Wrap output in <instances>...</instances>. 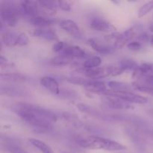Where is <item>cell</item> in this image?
Segmentation results:
<instances>
[{
	"mask_svg": "<svg viewBox=\"0 0 153 153\" xmlns=\"http://www.w3.org/2000/svg\"><path fill=\"white\" fill-rule=\"evenodd\" d=\"M11 110L28 124L34 120H40L50 123L57 120L56 115L52 111L34 105L16 103L11 106Z\"/></svg>",
	"mask_w": 153,
	"mask_h": 153,
	"instance_id": "cell-1",
	"label": "cell"
},
{
	"mask_svg": "<svg viewBox=\"0 0 153 153\" xmlns=\"http://www.w3.org/2000/svg\"><path fill=\"white\" fill-rule=\"evenodd\" d=\"M77 143L82 148L90 149H102L106 151H123L126 146L115 140L98 136H88L77 140Z\"/></svg>",
	"mask_w": 153,
	"mask_h": 153,
	"instance_id": "cell-2",
	"label": "cell"
},
{
	"mask_svg": "<svg viewBox=\"0 0 153 153\" xmlns=\"http://www.w3.org/2000/svg\"><path fill=\"white\" fill-rule=\"evenodd\" d=\"M0 13L1 22L5 26L13 27L16 25L19 12L17 7L13 4L8 2H6L4 4H1Z\"/></svg>",
	"mask_w": 153,
	"mask_h": 153,
	"instance_id": "cell-3",
	"label": "cell"
},
{
	"mask_svg": "<svg viewBox=\"0 0 153 153\" xmlns=\"http://www.w3.org/2000/svg\"><path fill=\"white\" fill-rule=\"evenodd\" d=\"M104 94L108 97H113L119 98L128 103H137V104H145L148 102V99L143 96L134 94L130 91H114L107 90Z\"/></svg>",
	"mask_w": 153,
	"mask_h": 153,
	"instance_id": "cell-4",
	"label": "cell"
},
{
	"mask_svg": "<svg viewBox=\"0 0 153 153\" xmlns=\"http://www.w3.org/2000/svg\"><path fill=\"white\" fill-rule=\"evenodd\" d=\"M90 26L92 29L95 30L97 31L108 33V34L114 33L115 31L117 30L114 25H112L108 21L103 19V18L97 17V16L92 18L91 19Z\"/></svg>",
	"mask_w": 153,
	"mask_h": 153,
	"instance_id": "cell-5",
	"label": "cell"
},
{
	"mask_svg": "<svg viewBox=\"0 0 153 153\" xmlns=\"http://www.w3.org/2000/svg\"><path fill=\"white\" fill-rule=\"evenodd\" d=\"M60 27L64 31L76 38H82V33L77 24L71 19H64L60 22Z\"/></svg>",
	"mask_w": 153,
	"mask_h": 153,
	"instance_id": "cell-6",
	"label": "cell"
},
{
	"mask_svg": "<svg viewBox=\"0 0 153 153\" xmlns=\"http://www.w3.org/2000/svg\"><path fill=\"white\" fill-rule=\"evenodd\" d=\"M105 102L111 108L115 110H129L133 108V106L131 103L127 102L117 97L106 96Z\"/></svg>",
	"mask_w": 153,
	"mask_h": 153,
	"instance_id": "cell-7",
	"label": "cell"
},
{
	"mask_svg": "<svg viewBox=\"0 0 153 153\" xmlns=\"http://www.w3.org/2000/svg\"><path fill=\"white\" fill-rule=\"evenodd\" d=\"M21 7L23 13H25L30 18L39 16L40 5L38 1H23L21 2Z\"/></svg>",
	"mask_w": 153,
	"mask_h": 153,
	"instance_id": "cell-8",
	"label": "cell"
},
{
	"mask_svg": "<svg viewBox=\"0 0 153 153\" xmlns=\"http://www.w3.org/2000/svg\"><path fill=\"white\" fill-rule=\"evenodd\" d=\"M40 85L52 94L58 95L60 94L59 85L56 79L51 76H43L40 80Z\"/></svg>",
	"mask_w": 153,
	"mask_h": 153,
	"instance_id": "cell-9",
	"label": "cell"
},
{
	"mask_svg": "<svg viewBox=\"0 0 153 153\" xmlns=\"http://www.w3.org/2000/svg\"><path fill=\"white\" fill-rule=\"evenodd\" d=\"M33 34L35 37L43 39L48 41H55L58 39V36L54 30L49 28H37L33 31Z\"/></svg>",
	"mask_w": 153,
	"mask_h": 153,
	"instance_id": "cell-10",
	"label": "cell"
},
{
	"mask_svg": "<svg viewBox=\"0 0 153 153\" xmlns=\"http://www.w3.org/2000/svg\"><path fill=\"white\" fill-rule=\"evenodd\" d=\"M88 42L92 49L100 53L109 54L114 51L115 47L113 45L105 44V43H102L101 41H99L96 39H90Z\"/></svg>",
	"mask_w": 153,
	"mask_h": 153,
	"instance_id": "cell-11",
	"label": "cell"
},
{
	"mask_svg": "<svg viewBox=\"0 0 153 153\" xmlns=\"http://www.w3.org/2000/svg\"><path fill=\"white\" fill-rule=\"evenodd\" d=\"M60 55H65L73 59V58H83L85 56V52L80 46L67 45Z\"/></svg>",
	"mask_w": 153,
	"mask_h": 153,
	"instance_id": "cell-12",
	"label": "cell"
},
{
	"mask_svg": "<svg viewBox=\"0 0 153 153\" xmlns=\"http://www.w3.org/2000/svg\"><path fill=\"white\" fill-rule=\"evenodd\" d=\"M19 37L20 34L13 31H4L2 34V41L7 46L12 47L19 44Z\"/></svg>",
	"mask_w": 153,
	"mask_h": 153,
	"instance_id": "cell-13",
	"label": "cell"
},
{
	"mask_svg": "<svg viewBox=\"0 0 153 153\" xmlns=\"http://www.w3.org/2000/svg\"><path fill=\"white\" fill-rule=\"evenodd\" d=\"M1 94L2 95H7L10 97H24L28 95V92L22 88H16L14 86H2L1 88Z\"/></svg>",
	"mask_w": 153,
	"mask_h": 153,
	"instance_id": "cell-14",
	"label": "cell"
},
{
	"mask_svg": "<svg viewBox=\"0 0 153 153\" xmlns=\"http://www.w3.org/2000/svg\"><path fill=\"white\" fill-rule=\"evenodd\" d=\"M153 75V64L151 63H144L134 72V76L137 78H144Z\"/></svg>",
	"mask_w": 153,
	"mask_h": 153,
	"instance_id": "cell-15",
	"label": "cell"
},
{
	"mask_svg": "<svg viewBox=\"0 0 153 153\" xmlns=\"http://www.w3.org/2000/svg\"><path fill=\"white\" fill-rule=\"evenodd\" d=\"M29 22L33 25L38 27V28H48L54 23V21L50 18H48L46 16H42L40 15L30 18Z\"/></svg>",
	"mask_w": 153,
	"mask_h": 153,
	"instance_id": "cell-16",
	"label": "cell"
},
{
	"mask_svg": "<svg viewBox=\"0 0 153 153\" xmlns=\"http://www.w3.org/2000/svg\"><path fill=\"white\" fill-rule=\"evenodd\" d=\"M87 91L92 93H103L104 94L107 91V86L104 82L99 81L91 80L85 86Z\"/></svg>",
	"mask_w": 153,
	"mask_h": 153,
	"instance_id": "cell-17",
	"label": "cell"
},
{
	"mask_svg": "<svg viewBox=\"0 0 153 153\" xmlns=\"http://www.w3.org/2000/svg\"><path fill=\"white\" fill-rule=\"evenodd\" d=\"M118 67L120 68L123 72L128 71V70H133L134 72L138 68L139 65L134 60L126 58V59H123L120 61Z\"/></svg>",
	"mask_w": 153,
	"mask_h": 153,
	"instance_id": "cell-18",
	"label": "cell"
},
{
	"mask_svg": "<svg viewBox=\"0 0 153 153\" xmlns=\"http://www.w3.org/2000/svg\"><path fill=\"white\" fill-rule=\"evenodd\" d=\"M28 141L42 153H54L52 148L42 140L35 138H30L28 139Z\"/></svg>",
	"mask_w": 153,
	"mask_h": 153,
	"instance_id": "cell-19",
	"label": "cell"
},
{
	"mask_svg": "<svg viewBox=\"0 0 153 153\" xmlns=\"http://www.w3.org/2000/svg\"><path fill=\"white\" fill-rule=\"evenodd\" d=\"M108 86L111 88V91H128L131 89V85L128 83H124L117 81H110L108 83Z\"/></svg>",
	"mask_w": 153,
	"mask_h": 153,
	"instance_id": "cell-20",
	"label": "cell"
},
{
	"mask_svg": "<svg viewBox=\"0 0 153 153\" xmlns=\"http://www.w3.org/2000/svg\"><path fill=\"white\" fill-rule=\"evenodd\" d=\"M1 79L6 82H21L25 80V77L19 73H1Z\"/></svg>",
	"mask_w": 153,
	"mask_h": 153,
	"instance_id": "cell-21",
	"label": "cell"
},
{
	"mask_svg": "<svg viewBox=\"0 0 153 153\" xmlns=\"http://www.w3.org/2000/svg\"><path fill=\"white\" fill-rule=\"evenodd\" d=\"M102 59L99 56H94L90 58L89 59L86 60L83 64L84 69H95L98 68L99 66L101 64Z\"/></svg>",
	"mask_w": 153,
	"mask_h": 153,
	"instance_id": "cell-22",
	"label": "cell"
},
{
	"mask_svg": "<svg viewBox=\"0 0 153 153\" xmlns=\"http://www.w3.org/2000/svg\"><path fill=\"white\" fill-rule=\"evenodd\" d=\"M72 58L63 55H59L51 60V64L56 66H66L71 63Z\"/></svg>",
	"mask_w": 153,
	"mask_h": 153,
	"instance_id": "cell-23",
	"label": "cell"
},
{
	"mask_svg": "<svg viewBox=\"0 0 153 153\" xmlns=\"http://www.w3.org/2000/svg\"><path fill=\"white\" fill-rule=\"evenodd\" d=\"M4 144H5L6 150L10 153H28L21 146L15 144V143H13V142L7 141L5 142Z\"/></svg>",
	"mask_w": 153,
	"mask_h": 153,
	"instance_id": "cell-24",
	"label": "cell"
},
{
	"mask_svg": "<svg viewBox=\"0 0 153 153\" xmlns=\"http://www.w3.org/2000/svg\"><path fill=\"white\" fill-rule=\"evenodd\" d=\"M153 10V1H148V2L143 4L140 7L138 10V16L139 17H143L146 14L149 13L151 10Z\"/></svg>",
	"mask_w": 153,
	"mask_h": 153,
	"instance_id": "cell-25",
	"label": "cell"
},
{
	"mask_svg": "<svg viewBox=\"0 0 153 153\" xmlns=\"http://www.w3.org/2000/svg\"><path fill=\"white\" fill-rule=\"evenodd\" d=\"M134 88L137 91L153 96V86H148V85H140V84L137 85V84H136V85H134Z\"/></svg>",
	"mask_w": 153,
	"mask_h": 153,
	"instance_id": "cell-26",
	"label": "cell"
},
{
	"mask_svg": "<svg viewBox=\"0 0 153 153\" xmlns=\"http://www.w3.org/2000/svg\"><path fill=\"white\" fill-rule=\"evenodd\" d=\"M66 46H67V44H65L63 41H58L53 45V46H52V50L55 52L61 53V52L64 50Z\"/></svg>",
	"mask_w": 153,
	"mask_h": 153,
	"instance_id": "cell-27",
	"label": "cell"
},
{
	"mask_svg": "<svg viewBox=\"0 0 153 153\" xmlns=\"http://www.w3.org/2000/svg\"><path fill=\"white\" fill-rule=\"evenodd\" d=\"M126 47L129 50L138 51L141 49V43L139 41H131L126 45Z\"/></svg>",
	"mask_w": 153,
	"mask_h": 153,
	"instance_id": "cell-28",
	"label": "cell"
},
{
	"mask_svg": "<svg viewBox=\"0 0 153 153\" xmlns=\"http://www.w3.org/2000/svg\"><path fill=\"white\" fill-rule=\"evenodd\" d=\"M58 3V7H59L61 10L64 11H69L71 10V6L69 2L66 1H57Z\"/></svg>",
	"mask_w": 153,
	"mask_h": 153,
	"instance_id": "cell-29",
	"label": "cell"
},
{
	"mask_svg": "<svg viewBox=\"0 0 153 153\" xmlns=\"http://www.w3.org/2000/svg\"><path fill=\"white\" fill-rule=\"evenodd\" d=\"M149 43H151V45H152V46H153V35L152 36H151L150 37H149Z\"/></svg>",
	"mask_w": 153,
	"mask_h": 153,
	"instance_id": "cell-30",
	"label": "cell"
},
{
	"mask_svg": "<svg viewBox=\"0 0 153 153\" xmlns=\"http://www.w3.org/2000/svg\"><path fill=\"white\" fill-rule=\"evenodd\" d=\"M149 30H150L151 32H152V33H153V25H151L150 28H149Z\"/></svg>",
	"mask_w": 153,
	"mask_h": 153,
	"instance_id": "cell-31",
	"label": "cell"
}]
</instances>
